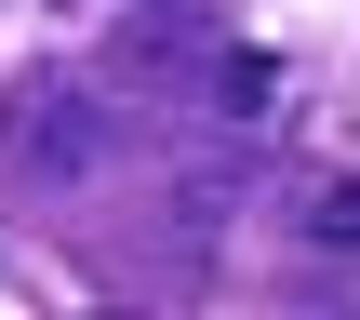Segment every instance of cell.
Returning a JSON list of instances; mask_svg holds the SVG:
<instances>
[{
    "mask_svg": "<svg viewBox=\"0 0 360 320\" xmlns=\"http://www.w3.org/2000/svg\"><path fill=\"white\" fill-rule=\"evenodd\" d=\"M214 94H227V107H240V120H254V107H267V94H281V67H267V53H227V67H214Z\"/></svg>",
    "mask_w": 360,
    "mask_h": 320,
    "instance_id": "6da1fadb",
    "label": "cell"
},
{
    "mask_svg": "<svg viewBox=\"0 0 360 320\" xmlns=\"http://www.w3.org/2000/svg\"><path fill=\"white\" fill-rule=\"evenodd\" d=\"M307 227H321V241H360V187H321V200H307Z\"/></svg>",
    "mask_w": 360,
    "mask_h": 320,
    "instance_id": "7a4b0ae2",
    "label": "cell"
}]
</instances>
